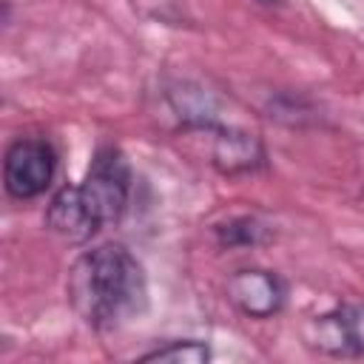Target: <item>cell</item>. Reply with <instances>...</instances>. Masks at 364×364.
Segmentation results:
<instances>
[{
    "mask_svg": "<svg viewBox=\"0 0 364 364\" xmlns=\"http://www.w3.org/2000/svg\"><path fill=\"white\" fill-rule=\"evenodd\" d=\"M74 313L94 330H108L145 307L142 264L122 245H100L74 259L65 282Z\"/></svg>",
    "mask_w": 364,
    "mask_h": 364,
    "instance_id": "cell-1",
    "label": "cell"
},
{
    "mask_svg": "<svg viewBox=\"0 0 364 364\" xmlns=\"http://www.w3.org/2000/svg\"><path fill=\"white\" fill-rule=\"evenodd\" d=\"M74 193L97 230L108 222H117L131 193V171L122 154L117 148H100L82 185H74Z\"/></svg>",
    "mask_w": 364,
    "mask_h": 364,
    "instance_id": "cell-2",
    "label": "cell"
},
{
    "mask_svg": "<svg viewBox=\"0 0 364 364\" xmlns=\"http://www.w3.org/2000/svg\"><path fill=\"white\" fill-rule=\"evenodd\" d=\"M54 168H57V156L46 139L23 136L11 142L3 159V182L9 196L26 202L46 193V188L54 179Z\"/></svg>",
    "mask_w": 364,
    "mask_h": 364,
    "instance_id": "cell-3",
    "label": "cell"
},
{
    "mask_svg": "<svg viewBox=\"0 0 364 364\" xmlns=\"http://www.w3.org/2000/svg\"><path fill=\"white\" fill-rule=\"evenodd\" d=\"M307 344L327 355L353 358L364 353V301L341 304L324 316H316L307 327Z\"/></svg>",
    "mask_w": 364,
    "mask_h": 364,
    "instance_id": "cell-4",
    "label": "cell"
},
{
    "mask_svg": "<svg viewBox=\"0 0 364 364\" xmlns=\"http://www.w3.org/2000/svg\"><path fill=\"white\" fill-rule=\"evenodd\" d=\"M225 296L247 318H270V316H276L284 307L287 287L270 270L242 267V270H236V273L228 276Z\"/></svg>",
    "mask_w": 364,
    "mask_h": 364,
    "instance_id": "cell-5",
    "label": "cell"
},
{
    "mask_svg": "<svg viewBox=\"0 0 364 364\" xmlns=\"http://www.w3.org/2000/svg\"><path fill=\"white\" fill-rule=\"evenodd\" d=\"M46 225H48L51 233H57L65 242H88L97 233V228L91 225V219L85 216L82 205L77 202L74 185L60 188L54 193V199L46 208Z\"/></svg>",
    "mask_w": 364,
    "mask_h": 364,
    "instance_id": "cell-6",
    "label": "cell"
},
{
    "mask_svg": "<svg viewBox=\"0 0 364 364\" xmlns=\"http://www.w3.org/2000/svg\"><path fill=\"white\" fill-rule=\"evenodd\" d=\"M262 162V145L259 139L239 134V131H225L216 128V142H213V165L222 173H239L250 171Z\"/></svg>",
    "mask_w": 364,
    "mask_h": 364,
    "instance_id": "cell-7",
    "label": "cell"
},
{
    "mask_svg": "<svg viewBox=\"0 0 364 364\" xmlns=\"http://www.w3.org/2000/svg\"><path fill=\"white\" fill-rule=\"evenodd\" d=\"M210 358V350L208 344L202 341H171L165 347H156L151 353L142 355V361H168V364H205Z\"/></svg>",
    "mask_w": 364,
    "mask_h": 364,
    "instance_id": "cell-8",
    "label": "cell"
},
{
    "mask_svg": "<svg viewBox=\"0 0 364 364\" xmlns=\"http://www.w3.org/2000/svg\"><path fill=\"white\" fill-rule=\"evenodd\" d=\"M264 228L256 219H233L225 228H219V239L222 245H256L262 242Z\"/></svg>",
    "mask_w": 364,
    "mask_h": 364,
    "instance_id": "cell-9",
    "label": "cell"
}]
</instances>
